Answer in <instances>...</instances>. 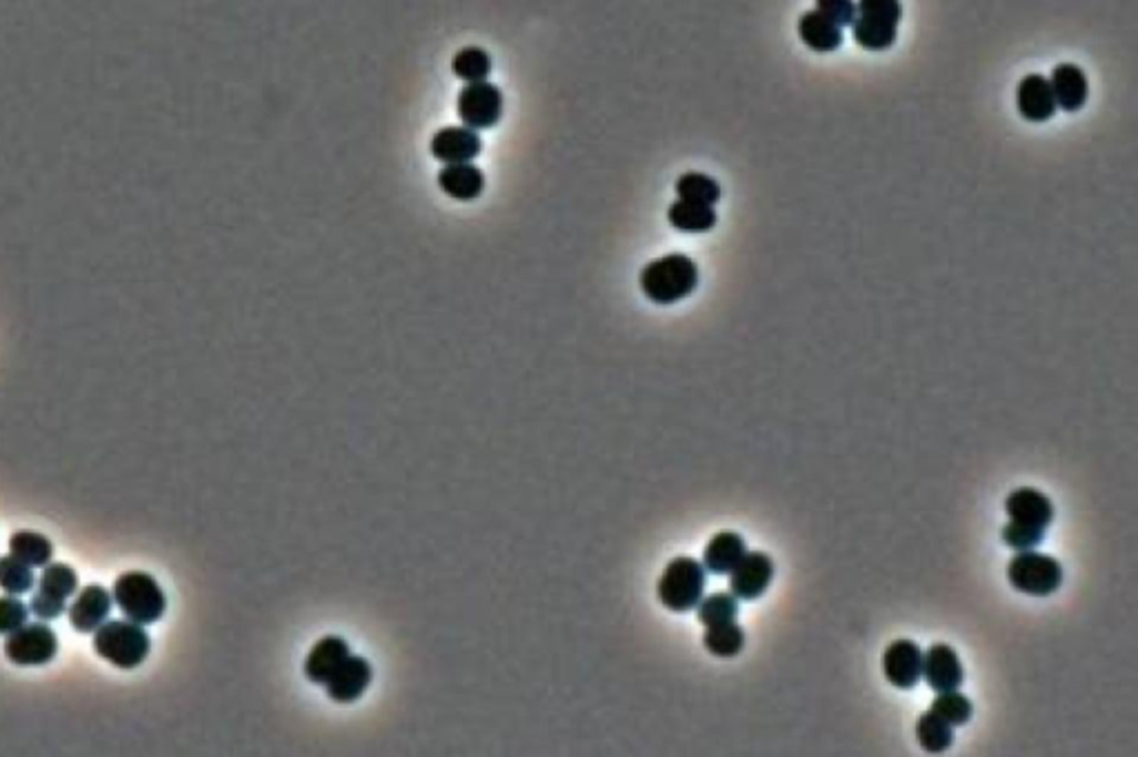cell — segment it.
I'll use <instances>...</instances> for the list:
<instances>
[{
    "mask_svg": "<svg viewBox=\"0 0 1138 757\" xmlns=\"http://www.w3.org/2000/svg\"><path fill=\"white\" fill-rule=\"evenodd\" d=\"M699 287V267L685 254H668L641 272V289L657 305H674Z\"/></svg>",
    "mask_w": 1138,
    "mask_h": 757,
    "instance_id": "obj_1",
    "label": "cell"
},
{
    "mask_svg": "<svg viewBox=\"0 0 1138 757\" xmlns=\"http://www.w3.org/2000/svg\"><path fill=\"white\" fill-rule=\"evenodd\" d=\"M152 648L150 633L132 620L103 622L94 633V651L119 668L141 666Z\"/></svg>",
    "mask_w": 1138,
    "mask_h": 757,
    "instance_id": "obj_2",
    "label": "cell"
},
{
    "mask_svg": "<svg viewBox=\"0 0 1138 757\" xmlns=\"http://www.w3.org/2000/svg\"><path fill=\"white\" fill-rule=\"evenodd\" d=\"M901 19V0H858L852 37L867 52H885L896 43Z\"/></svg>",
    "mask_w": 1138,
    "mask_h": 757,
    "instance_id": "obj_3",
    "label": "cell"
},
{
    "mask_svg": "<svg viewBox=\"0 0 1138 757\" xmlns=\"http://www.w3.org/2000/svg\"><path fill=\"white\" fill-rule=\"evenodd\" d=\"M119 608L136 624H154L165 615L167 597L154 575L143 571L123 573L112 593Z\"/></svg>",
    "mask_w": 1138,
    "mask_h": 757,
    "instance_id": "obj_4",
    "label": "cell"
},
{
    "mask_svg": "<svg viewBox=\"0 0 1138 757\" xmlns=\"http://www.w3.org/2000/svg\"><path fill=\"white\" fill-rule=\"evenodd\" d=\"M705 577H708V571L703 566V562H699L690 555L674 557L665 566V571L659 580V586H657L661 604L674 613H688V611L697 608V604L701 602L703 591H705Z\"/></svg>",
    "mask_w": 1138,
    "mask_h": 757,
    "instance_id": "obj_5",
    "label": "cell"
},
{
    "mask_svg": "<svg viewBox=\"0 0 1138 757\" xmlns=\"http://www.w3.org/2000/svg\"><path fill=\"white\" fill-rule=\"evenodd\" d=\"M1007 580L1016 591L1025 595L1045 597L1058 591L1063 584V566L1056 557L1027 549L1009 560Z\"/></svg>",
    "mask_w": 1138,
    "mask_h": 757,
    "instance_id": "obj_6",
    "label": "cell"
},
{
    "mask_svg": "<svg viewBox=\"0 0 1138 757\" xmlns=\"http://www.w3.org/2000/svg\"><path fill=\"white\" fill-rule=\"evenodd\" d=\"M59 653L57 633L41 622L23 624L6 640V655L17 666H43Z\"/></svg>",
    "mask_w": 1138,
    "mask_h": 757,
    "instance_id": "obj_7",
    "label": "cell"
},
{
    "mask_svg": "<svg viewBox=\"0 0 1138 757\" xmlns=\"http://www.w3.org/2000/svg\"><path fill=\"white\" fill-rule=\"evenodd\" d=\"M458 116L474 132L494 127L502 116L500 90L487 81L467 83L458 94Z\"/></svg>",
    "mask_w": 1138,
    "mask_h": 757,
    "instance_id": "obj_8",
    "label": "cell"
},
{
    "mask_svg": "<svg viewBox=\"0 0 1138 757\" xmlns=\"http://www.w3.org/2000/svg\"><path fill=\"white\" fill-rule=\"evenodd\" d=\"M728 575L730 593L739 600H759L774 577V562L763 551H748Z\"/></svg>",
    "mask_w": 1138,
    "mask_h": 757,
    "instance_id": "obj_9",
    "label": "cell"
},
{
    "mask_svg": "<svg viewBox=\"0 0 1138 757\" xmlns=\"http://www.w3.org/2000/svg\"><path fill=\"white\" fill-rule=\"evenodd\" d=\"M885 679L896 688H914L923 673V651L912 640H896L883 653Z\"/></svg>",
    "mask_w": 1138,
    "mask_h": 757,
    "instance_id": "obj_10",
    "label": "cell"
},
{
    "mask_svg": "<svg viewBox=\"0 0 1138 757\" xmlns=\"http://www.w3.org/2000/svg\"><path fill=\"white\" fill-rule=\"evenodd\" d=\"M1005 511L1009 515L1012 524L1029 526L1045 531L1054 520V504L1051 500L1032 487H1020L1012 491L1005 500Z\"/></svg>",
    "mask_w": 1138,
    "mask_h": 757,
    "instance_id": "obj_11",
    "label": "cell"
},
{
    "mask_svg": "<svg viewBox=\"0 0 1138 757\" xmlns=\"http://www.w3.org/2000/svg\"><path fill=\"white\" fill-rule=\"evenodd\" d=\"M921 677H925V682L936 693H945V690L961 688V684L965 679V671H963L961 657L956 655V651L949 644H932L923 653Z\"/></svg>",
    "mask_w": 1138,
    "mask_h": 757,
    "instance_id": "obj_12",
    "label": "cell"
},
{
    "mask_svg": "<svg viewBox=\"0 0 1138 757\" xmlns=\"http://www.w3.org/2000/svg\"><path fill=\"white\" fill-rule=\"evenodd\" d=\"M372 677H374L372 664L363 655L349 653L347 659L325 682V688H327L329 699H334L338 704H349V702H356L367 690V686L372 684Z\"/></svg>",
    "mask_w": 1138,
    "mask_h": 757,
    "instance_id": "obj_13",
    "label": "cell"
},
{
    "mask_svg": "<svg viewBox=\"0 0 1138 757\" xmlns=\"http://www.w3.org/2000/svg\"><path fill=\"white\" fill-rule=\"evenodd\" d=\"M112 604H114V597H112V593L105 586L90 584L72 602V606H70V624L79 633L96 631L103 622H108V617L112 613Z\"/></svg>",
    "mask_w": 1138,
    "mask_h": 757,
    "instance_id": "obj_14",
    "label": "cell"
},
{
    "mask_svg": "<svg viewBox=\"0 0 1138 757\" xmlns=\"http://www.w3.org/2000/svg\"><path fill=\"white\" fill-rule=\"evenodd\" d=\"M480 136L469 127H445L431 139V156L445 165L471 163L480 154Z\"/></svg>",
    "mask_w": 1138,
    "mask_h": 757,
    "instance_id": "obj_15",
    "label": "cell"
},
{
    "mask_svg": "<svg viewBox=\"0 0 1138 757\" xmlns=\"http://www.w3.org/2000/svg\"><path fill=\"white\" fill-rule=\"evenodd\" d=\"M1018 114L1029 123H1045L1056 114V101L1049 81L1040 74H1027L1016 90Z\"/></svg>",
    "mask_w": 1138,
    "mask_h": 757,
    "instance_id": "obj_16",
    "label": "cell"
},
{
    "mask_svg": "<svg viewBox=\"0 0 1138 757\" xmlns=\"http://www.w3.org/2000/svg\"><path fill=\"white\" fill-rule=\"evenodd\" d=\"M1049 88L1056 101V108L1063 112H1078L1085 108L1089 99V83L1085 72L1078 65L1060 63L1054 68L1049 76Z\"/></svg>",
    "mask_w": 1138,
    "mask_h": 757,
    "instance_id": "obj_17",
    "label": "cell"
},
{
    "mask_svg": "<svg viewBox=\"0 0 1138 757\" xmlns=\"http://www.w3.org/2000/svg\"><path fill=\"white\" fill-rule=\"evenodd\" d=\"M347 655H349V646H347V642L343 637H338V635L321 637L312 646L307 657H305V664H303L305 677L312 684H323L325 686V682L347 659Z\"/></svg>",
    "mask_w": 1138,
    "mask_h": 757,
    "instance_id": "obj_18",
    "label": "cell"
},
{
    "mask_svg": "<svg viewBox=\"0 0 1138 757\" xmlns=\"http://www.w3.org/2000/svg\"><path fill=\"white\" fill-rule=\"evenodd\" d=\"M745 553H748V544L741 533L721 531L708 542V546L703 551V566L708 573L728 575Z\"/></svg>",
    "mask_w": 1138,
    "mask_h": 757,
    "instance_id": "obj_19",
    "label": "cell"
},
{
    "mask_svg": "<svg viewBox=\"0 0 1138 757\" xmlns=\"http://www.w3.org/2000/svg\"><path fill=\"white\" fill-rule=\"evenodd\" d=\"M438 185H440V190L449 198L460 201V203H469V201H476L482 194V190H485V174L476 165H471V163L447 165L438 174Z\"/></svg>",
    "mask_w": 1138,
    "mask_h": 757,
    "instance_id": "obj_20",
    "label": "cell"
},
{
    "mask_svg": "<svg viewBox=\"0 0 1138 757\" xmlns=\"http://www.w3.org/2000/svg\"><path fill=\"white\" fill-rule=\"evenodd\" d=\"M799 37H801V41L812 52H819V54L836 52L843 45V41H845L843 28L834 25L823 14H819L816 10L814 12H805L801 17V21H799Z\"/></svg>",
    "mask_w": 1138,
    "mask_h": 757,
    "instance_id": "obj_21",
    "label": "cell"
},
{
    "mask_svg": "<svg viewBox=\"0 0 1138 757\" xmlns=\"http://www.w3.org/2000/svg\"><path fill=\"white\" fill-rule=\"evenodd\" d=\"M668 221L683 234H708L717 227V212L710 205L677 201L668 212Z\"/></svg>",
    "mask_w": 1138,
    "mask_h": 757,
    "instance_id": "obj_22",
    "label": "cell"
},
{
    "mask_svg": "<svg viewBox=\"0 0 1138 757\" xmlns=\"http://www.w3.org/2000/svg\"><path fill=\"white\" fill-rule=\"evenodd\" d=\"M10 551L14 557L30 566H45L54 557L52 540L37 531H17L10 538Z\"/></svg>",
    "mask_w": 1138,
    "mask_h": 757,
    "instance_id": "obj_23",
    "label": "cell"
},
{
    "mask_svg": "<svg viewBox=\"0 0 1138 757\" xmlns=\"http://www.w3.org/2000/svg\"><path fill=\"white\" fill-rule=\"evenodd\" d=\"M916 739L925 753H945L954 741V726L934 710H925L916 722Z\"/></svg>",
    "mask_w": 1138,
    "mask_h": 757,
    "instance_id": "obj_24",
    "label": "cell"
},
{
    "mask_svg": "<svg viewBox=\"0 0 1138 757\" xmlns=\"http://www.w3.org/2000/svg\"><path fill=\"white\" fill-rule=\"evenodd\" d=\"M745 631L741 624H736V620L732 622H725V624H719V626H708L705 628V635H703V644L705 648L717 655V657H736L743 648H745Z\"/></svg>",
    "mask_w": 1138,
    "mask_h": 757,
    "instance_id": "obj_25",
    "label": "cell"
},
{
    "mask_svg": "<svg viewBox=\"0 0 1138 757\" xmlns=\"http://www.w3.org/2000/svg\"><path fill=\"white\" fill-rule=\"evenodd\" d=\"M697 611H699V622L705 628L708 626H719V624L736 620V615H739V597L734 593L719 591V593H712L708 597H701V602L697 604Z\"/></svg>",
    "mask_w": 1138,
    "mask_h": 757,
    "instance_id": "obj_26",
    "label": "cell"
},
{
    "mask_svg": "<svg viewBox=\"0 0 1138 757\" xmlns=\"http://www.w3.org/2000/svg\"><path fill=\"white\" fill-rule=\"evenodd\" d=\"M677 194L681 201H692V203L714 207L721 201V185L705 174L690 172L677 181Z\"/></svg>",
    "mask_w": 1138,
    "mask_h": 757,
    "instance_id": "obj_27",
    "label": "cell"
},
{
    "mask_svg": "<svg viewBox=\"0 0 1138 757\" xmlns=\"http://www.w3.org/2000/svg\"><path fill=\"white\" fill-rule=\"evenodd\" d=\"M37 577L30 564L21 562L14 555L0 557V589L10 595H26L32 591Z\"/></svg>",
    "mask_w": 1138,
    "mask_h": 757,
    "instance_id": "obj_28",
    "label": "cell"
},
{
    "mask_svg": "<svg viewBox=\"0 0 1138 757\" xmlns=\"http://www.w3.org/2000/svg\"><path fill=\"white\" fill-rule=\"evenodd\" d=\"M451 70L465 83H480V81H487V76L491 72V59L480 48H463L454 57Z\"/></svg>",
    "mask_w": 1138,
    "mask_h": 757,
    "instance_id": "obj_29",
    "label": "cell"
},
{
    "mask_svg": "<svg viewBox=\"0 0 1138 757\" xmlns=\"http://www.w3.org/2000/svg\"><path fill=\"white\" fill-rule=\"evenodd\" d=\"M39 589L48 591L61 600L72 597L79 591V575L72 566L63 562H50L43 569V575L39 580Z\"/></svg>",
    "mask_w": 1138,
    "mask_h": 757,
    "instance_id": "obj_30",
    "label": "cell"
},
{
    "mask_svg": "<svg viewBox=\"0 0 1138 757\" xmlns=\"http://www.w3.org/2000/svg\"><path fill=\"white\" fill-rule=\"evenodd\" d=\"M936 715H941L947 724L952 726H963L972 713H974V704L969 697H965L963 693L956 690H945V693H938L932 702V708Z\"/></svg>",
    "mask_w": 1138,
    "mask_h": 757,
    "instance_id": "obj_31",
    "label": "cell"
},
{
    "mask_svg": "<svg viewBox=\"0 0 1138 757\" xmlns=\"http://www.w3.org/2000/svg\"><path fill=\"white\" fill-rule=\"evenodd\" d=\"M30 606L21 602L19 595H6L0 597V635H10L23 624H28Z\"/></svg>",
    "mask_w": 1138,
    "mask_h": 757,
    "instance_id": "obj_32",
    "label": "cell"
},
{
    "mask_svg": "<svg viewBox=\"0 0 1138 757\" xmlns=\"http://www.w3.org/2000/svg\"><path fill=\"white\" fill-rule=\"evenodd\" d=\"M816 12L839 28H850L856 19L854 0H816Z\"/></svg>",
    "mask_w": 1138,
    "mask_h": 757,
    "instance_id": "obj_33",
    "label": "cell"
},
{
    "mask_svg": "<svg viewBox=\"0 0 1138 757\" xmlns=\"http://www.w3.org/2000/svg\"><path fill=\"white\" fill-rule=\"evenodd\" d=\"M1043 540H1045V531H1038V529L1018 526V524H1012V522H1007V526L1003 529V542L1007 546L1016 549V551L1036 549Z\"/></svg>",
    "mask_w": 1138,
    "mask_h": 757,
    "instance_id": "obj_34",
    "label": "cell"
},
{
    "mask_svg": "<svg viewBox=\"0 0 1138 757\" xmlns=\"http://www.w3.org/2000/svg\"><path fill=\"white\" fill-rule=\"evenodd\" d=\"M65 602L68 600H61L48 591H37L30 600V613H34L39 620H57L65 613Z\"/></svg>",
    "mask_w": 1138,
    "mask_h": 757,
    "instance_id": "obj_35",
    "label": "cell"
}]
</instances>
